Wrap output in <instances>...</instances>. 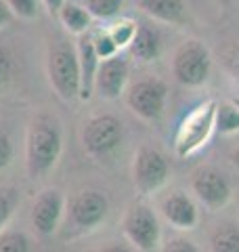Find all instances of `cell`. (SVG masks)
<instances>
[{
    "mask_svg": "<svg viewBox=\"0 0 239 252\" xmlns=\"http://www.w3.org/2000/svg\"><path fill=\"white\" fill-rule=\"evenodd\" d=\"M46 76L61 101H76L80 97V63L74 44L55 40L46 51Z\"/></svg>",
    "mask_w": 239,
    "mask_h": 252,
    "instance_id": "4",
    "label": "cell"
},
{
    "mask_svg": "<svg viewBox=\"0 0 239 252\" xmlns=\"http://www.w3.org/2000/svg\"><path fill=\"white\" fill-rule=\"evenodd\" d=\"M214 114H216V101L208 99L197 103L189 114L182 116V120L174 132V154L180 160L195 156L199 149L208 145L214 128Z\"/></svg>",
    "mask_w": 239,
    "mask_h": 252,
    "instance_id": "3",
    "label": "cell"
},
{
    "mask_svg": "<svg viewBox=\"0 0 239 252\" xmlns=\"http://www.w3.org/2000/svg\"><path fill=\"white\" fill-rule=\"evenodd\" d=\"M63 156V122L57 114L40 109L30 118L23 143L26 175L30 181H40L57 168Z\"/></svg>",
    "mask_w": 239,
    "mask_h": 252,
    "instance_id": "1",
    "label": "cell"
},
{
    "mask_svg": "<svg viewBox=\"0 0 239 252\" xmlns=\"http://www.w3.org/2000/svg\"><path fill=\"white\" fill-rule=\"evenodd\" d=\"M124 99L137 118L145 122H157L164 116L166 101H168V84L157 76L139 78L137 82L128 84Z\"/></svg>",
    "mask_w": 239,
    "mask_h": 252,
    "instance_id": "8",
    "label": "cell"
},
{
    "mask_svg": "<svg viewBox=\"0 0 239 252\" xmlns=\"http://www.w3.org/2000/svg\"><path fill=\"white\" fill-rule=\"evenodd\" d=\"M159 252H199V248L193 240L185 235H172L159 246Z\"/></svg>",
    "mask_w": 239,
    "mask_h": 252,
    "instance_id": "28",
    "label": "cell"
},
{
    "mask_svg": "<svg viewBox=\"0 0 239 252\" xmlns=\"http://www.w3.org/2000/svg\"><path fill=\"white\" fill-rule=\"evenodd\" d=\"M13 158H15V145L2 126H0V170L9 168L13 164Z\"/></svg>",
    "mask_w": 239,
    "mask_h": 252,
    "instance_id": "29",
    "label": "cell"
},
{
    "mask_svg": "<svg viewBox=\"0 0 239 252\" xmlns=\"http://www.w3.org/2000/svg\"><path fill=\"white\" fill-rule=\"evenodd\" d=\"M109 217V200L101 189L84 187L76 191L65 204L63 217V240H78L90 235Z\"/></svg>",
    "mask_w": 239,
    "mask_h": 252,
    "instance_id": "2",
    "label": "cell"
},
{
    "mask_svg": "<svg viewBox=\"0 0 239 252\" xmlns=\"http://www.w3.org/2000/svg\"><path fill=\"white\" fill-rule=\"evenodd\" d=\"M84 6L92 19L114 21L124 9V0H84Z\"/></svg>",
    "mask_w": 239,
    "mask_h": 252,
    "instance_id": "22",
    "label": "cell"
},
{
    "mask_svg": "<svg viewBox=\"0 0 239 252\" xmlns=\"http://www.w3.org/2000/svg\"><path fill=\"white\" fill-rule=\"evenodd\" d=\"M21 204V193L15 185H0V233L11 223L15 210Z\"/></svg>",
    "mask_w": 239,
    "mask_h": 252,
    "instance_id": "21",
    "label": "cell"
},
{
    "mask_svg": "<svg viewBox=\"0 0 239 252\" xmlns=\"http://www.w3.org/2000/svg\"><path fill=\"white\" fill-rule=\"evenodd\" d=\"M157 212L179 231H193L199 225V204L185 189H170L157 200Z\"/></svg>",
    "mask_w": 239,
    "mask_h": 252,
    "instance_id": "12",
    "label": "cell"
},
{
    "mask_svg": "<svg viewBox=\"0 0 239 252\" xmlns=\"http://www.w3.org/2000/svg\"><path fill=\"white\" fill-rule=\"evenodd\" d=\"M15 69H17V63H15L11 46L0 40V93L9 89V84L15 78Z\"/></svg>",
    "mask_w": 239,
    "mask_h": 252,
    "instance_id": "24",
    "label": "cell"
},
{
    "mask_svg": "<svg viewBox=\"0 0 239 252\" xmlns=\"http://www.w3.org/2000/svg\"><path fill=\"white\" fill-rule=\"evenodd\" d=\"M11 19H13V13L9 11V6H6L4 0H0V30L9 26Z\"/></svg>",
    "mask_w": 239,
    "mask_h": 252,
    "instance_id": "31",
    "label": "cell"
},
{
    "mask_svg": "<svg viewBox=\"0 0 239 252\" xmlns=\"http://www.w3.org/2000/svg\"><path fill=\"white\" fill-rule=\"evenodd\" d=\"M57 17L61 21V26L74 36L89 34V30L92 26V15L86 11V6L78 2H69V0L59 9Z\"/></svg>",
    "mask_w": 239,
    "mask_h": 252,
    "instance_id": "17",
    "label": "cell"
},
{
    "mask_svg": "<svg viewBox=\"0 0 239 252\" xmlns=\"http://www.w3.org/2000/svg\"><path fill=\"white\" fill-rule=\"evenodd\" d=\"M78 51V63H80V101H89L94 94V80L101 65V59L94 53V46L90 40V34L78 36L76 42Z\"/></svg>",
    "mask_w": 239,
    "mask_h": 252,
    "instance_id": "14",
    "label": "cell"
},
{
    "mask_svg": "<svg viewBox=\"0 0 239 252\" xmlns=\"http://www.w3.org/2000/svg\"><path fill=\"white\" fill-rule=\"evenodd\" d=\"M212 72L210 49L197 38L182 40L172 53V76L187 89H197L208 82Z\"/></svg>",
    "mask_w": 239,
    "mask_h": 252,
    "instance_id": "7",
    "label": "cell"
},
{
    "mask_svg": "<svg viewBox=\"0 0 239 252\" xmlns=\"http://www.w3.org/2000/svg\"><path fill=\"white\" fill-rule=\"evenodd\" d=\"M170 181V164L157 147L141 145L132 160V183L134 189L147 198L159 193Z\"/></svg>",
    "mask_w": 239,
    "mask_h": 252,
    "instance_id": "9",
    "label": "cell"
},
{
    "mask_svg": "<svg viewBox=\"0 0 239 252\" xmlns=\"http://www.w3.org/2000/svg\"><path fill=\"white\" fill-rule=\"evenodd\" d=\"M220 65L239 84V40L231 42L229 46L222 49V53H220Z\"/></svg>",
    "mask_w": 239,
    "mask_h": 252,
    "instance_id": "27",
    "label": "cell"
},
{
    "mask_svg": "<svg viewBox=\"0 0 239 252\" xmlns=\"http://www.w3.org/2000/svg\"><path fill=\"white\" fill-rule=\"evenodd\" d=\"M105 30L109 38L114 40V44L118 46V51H124V49H130L139 30V21H134L132 17H116Z\"/></svg>",
    "mask_w": 239,
    "mask_h": 252,
    "instance_id": "19",
    "label": "cell"
},
{
    "mask_svg": "<svg viewBox=\"0 0 239 252\" xmlns=\"http://www.w3.org/2000/svg\"><path fill=\"white\" fill-rule=\"evenodd\" d=\"M122 233L126 242L139 252H159L162 225L157 210L145 200H132L122 215Z\"/></svg>",
    "mask_w": 239,
    "mask_h": 252,
    "instance_id": "5",
    "label": "cell"
},
{
    "mask_svg": "<svg viewBox=\"0 0 239 252\" xmlns=\"http://www.w3.org/2000/svg\"><path fill=\"white\" fill-rule=\"evenodd\" d=\"M210 252H239V225L233 220H222L214 225L208 238Z\"/></svg>",
    "mask_w": 239,
    "mask_h": 252,
    "instance_id": "18",
    "label": "cell"
},
{
    "mask_svg": "<svg viewBox=\"0 0 239 252\" xmlns=\"http://www.w3.org/2000/svg\"><path fill=\"white\" fill-rule=\"evenodd\" d=\"M67 0H42V4H44V9L49 11L51 15H57L59 13V9L63 4H65Z\"/></svg>",
    "mask_w": 239,
    "mask_h": 252,
    "instance_id": "32",
    "label": "cell"
},
{
    "mask_svg": "<svg viewBox=\"0 0 239 252\" xmlns=\"http://www.w3.org/2000/svg\"><path fill=\"white\" fill-rule=\"evenodd\" d=\"M65 204L67 198L59 187H44L36 195L34 204H31L30 220L40 238H51L61 229L63 217H65Z\"/></svg>",
    "mask_w": 239,
    "mask_h": 252,
    "instance_id": "11",
    "label": "cell"
},
{
    "mask_svg": "<svg viewBox=\"0 0 239 252\" xmlns=\"http://www.w3.org/2000/svg\"><path fill=\"white\" fill-rule=\"evenodd\" d=\"M231 101H233V103H235V105L239 107V97H233V99H231Z\"/></svg>",
    "mask_w": 239,
    "mask_h": 252,
    "instance_id": "34",
    "label": "cell"
},
{
    "mask_svg": "<svg viewBox=\"0 0 239 252\" xmlns=\"http://www.w3.org/2000/svg\"><path fill=\"white\" fill-rule=\"evenodd\" d=\"M189 183L197 204H202L204 208L212 212L222 210L233 200V185H231L229 177L220 168L210 166V164H202L191 170Z\"/></svg>",
    "mask_w": 239,
    "mask_h": 252,
    "instance_id": "10",
    "label": "cell"
},
{
    "mask_svg": "<svg viewBox=\"0 0 239 252\" xmlns=\"http://www.w3.org/2000/svg\"><path fill=\"white\" fill-rule=\"evenodd\" d=\"M124 143V124L114 114H94L82 124V147L92 160L116 156Z\"/></svg>",
    "mask_w": 239,
    "mask_h": 252,
    "instance_id": "6",
    "label": "cell"
},
{
    "mask_svg": "<svg viewBox=\"0 0 239 252\" xmlns=\"http://www.w3.org/2000/svg\"><path fill=\"white\" fill-rule=\"evenodd\" d=\"M229 160H231V166H233L237 172H239V143L231 149V154H229Z\"/></svg>",
    "mask_w": 239,
    "mask_h": 252,
    "instance_id": "33",
    "label": "cell"
},
{
    "mask_svg": "<svg viewBox=\"0 0 239 252\" xmlns=\"http://www.w3.org/2000/svg\"><path fill=\"white\" fill-rule=\"evenodd\" d=\"M139 9L149 19L168 23V26H182L187 21L185 0H137Z\"/></svg>",
    "mask_w": 239,
    "mask_h": 252,
    "instance_id": "16",
    "label": "cell"
},
{
    "mask_svg": "<svg viewBox=\"0 0 239 252\" xmlns=\"http://www.w3.org/2000/svg\"><path fill=\"white\" fill-rule=\"evenodd\" d=\"M90 40H92V46H94V53H97V57L101 61L120 55L118 46L114 44V40H111L109 34H107V30H97L94 34H90Z\"/></svg>",
    "mask_w": 239,
    "mask_h": 252,
    "instance_id": "25",
    "label": "cell"
},
{
    "mask_svg": "<svg viewBox=\"0 0 239 252\" xmlns=\"http://www.w3.org/2000/svg\"><path fill=\"white\" fill-rule=\"evenodd\" d=\"M94 252H134V248L128 242H107Z\"/></svg>",
    "mask_w": 239,
    "mask_h": 252,
    "instance_id": "30",
    "label": "cell"
},
{
    "mask_svg": "<svg viewBox=\"0 0 239 252\" xmlns=\"http://www.w3.org/2000/svg\"><path fill=\"white\" fill-rule=\"evenodd\" d=\"M0 252H31L30 235L19 229H4L0 233Z\"/></svg>",
    "mask_w": 239,
    "mask_h": 252,
    "instance_id": "23",
    "label": "cell"
},
{
    "mask_svg": "<svg viewBox=\"0 0 239 252\" xmlns=\"http://www.w3.org/2000/svg\"><path fill=\"white\" fill-rule=\"evenodd\" d=\"M128 78H130V65L128 59H124L122 55L101 61L97 80H94V94L105 101H116L128 89Z\"/></svg>",
    "mask_w": 239,
    "mask_h": 252,
    "instance_id": "13",
    "label": "cell"
},
{
    "mask_svg": "<svg viewBox=\"0 0 239 252\" xmlns=\"http://www.w3.org/2000/svg\"><path fill=\"white\" fill-rule=\"evenodd\" d=\"M164 51V36L153 23H139L137 36L130 44V55L141 63H151L159 59Z\"/></svg>",
    "mask_w": 239,
    "mask_h": 252,
    "instance_id": "15",
    "label": "cell"
},
{
    "mask_svg": "<svg viewBox=\"0 0 239 252\" xmlns=\"http://www.w3.org/2000/svg\"><path fill=\"white\" fill-rule=\"evenodd\" d=\"M4 2H6V6H9V11L13 13V17L31 21V19L38 17L42 0H4Z\"/></svg>",
    "mask_w": 239,
    "mask_h": 252,
    "instance_id": "26",
    "label": "cell"
},
{
    "mask_svg": "<svg viewBox=\"0 0 239 252\" xmlns=\"http://www.w3.org/2000/svg\"><path fill=\"white\" fill-rule=\"evenodd\" d=\"M214 128L220 135H237L239 132V107L233 101H220V103H216Z\"/></svg>",
    "mask_w": 239,
    "mask_h": 252,
    "instance_id": "20",
    "label": "cell"
}]
</instances>
